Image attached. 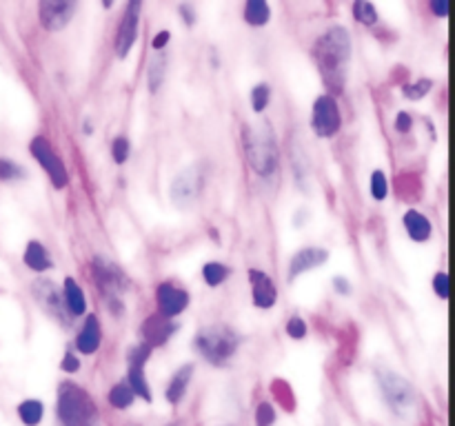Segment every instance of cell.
<instances>
[{"label":"cell","mask_w":455,"mask_h":426,"mask_svg":"<svg viewBox=\"0 0 455 426\" xmlns=\"http://www.w3.org/2000/svg\"><path fill=\"white\" fill-rule=\"evenodd\" d=\"M287 335L291 340H302L307 338V322L300 315H291L287 322Z\"/></svg>","instance_id":"obj_36"},{"label":"cell","mask_w":455,"mask_h":426,"mask_svg":"<svg viewBox=\"0 0 455 426\" xmlns=\"http://www.w3.org/2000/svg\"><path fill=\"white\" fill-rule=\"evenodd\" d=\"M178 325L172 322L169 318H162L160 313L158 315H151L145 320V325H142V338L145 342L153 348V346H162L172 335L176 333Z\"/></svg>","instance_id":"obj_17"},{"label":"cell","mask_w":455,"mask_h":426,"mask_svg":"<svg viewBox=\"0 0 455 426\" xmlns=\"http://www.w3.org/2000/svg\"><path fill=\"white\" fill-rule=\"evenodd\" d=\"M155 302H158V313L162 318L172 320L185 311L191 302V298L185 289L176 287V284H172V282H162L160 287L155 289Z\"/></svg>","instance_id":"obj_13"},{"label":"cell","mask_w":455,"mask_h":426,"mask_svg":"<svg viewBox=\"0 0 455 426\" xmlns=\"http://www.w3.org/2000/svg\"><path fill=\"white\" fill-rule=\"evenodd\" d=\"M91 276H94L96 287L102 293L107 306L111 308V313L120 315L122 313L120 295L129 289V278L125 276V271L118 264L107 260V257L96 255L94 260H91Z\"/></svg>","instance_id":"obj_6"},{"label":"cell","mask_w":455,"mask_h":426,"mask_svg":"<svg viewBox=\"0 0 455 426\" xmlns=\"http://www.w3.org/2000/svg\"><path fill=\"white\" fill-rule=\"evenodd\" d=\"M244 151L249 166L255 171V176L271 180L280 169V151L278 140L273 136L271 127H246L244 129Z\"/></svg>","instance_id":"obj_3"},{"label":"cell","mask_w":455,"mask_h":426,"mask_svg":"<svg viewBox=\"0 0 455 426\" xmlns=\"http://www.w3.org/2000/svg\"><path fill=\"white\" fill-rule=\"evenodd\" d=\"M193 369H196V367H193L191 362L189 364H182L172 376V380H169L164 397H167V402L172 404V406H178L182 402V397L187 395L189 382H191V376H193Z\"/></svg>","instance_id":"obj_18"},{"label":"cell","mask_w":455,"mask_h":426,"mask_svg":"<svg viewBox=\"0 0 455 426\" xmlns=\"http://www.w3.org/2000/svg\"><path fill=\"white\" fill-rule=\"evenodd\" d=\"M433 291L440 300H447L449 298V276H447V271H440V274H435L433 278Z\"/></svg>","instance_id":"obj_37"},{"label":"cell","mask_w":455,"mask_h":426,"mask_svg":"<svg viewBox=\"0 0 455 426\" xmlns=\"http://www.w3.org/2000/svg\"><path fill=\"white\" fill-rule=\"evenodd\" d=\"M378 382L384 395V402L388 404L396 416H407V411H411V406L415 404V391L413 386L398 376L393 371H380L378 373Z\"/></svg>","instance_id":"obj_7"},{"label":"cell","mask_w":455,"mask_h":426,"mask_svg":"<svg viewBox=\"0 0 455 426\" xmlns=\"http://www.w3.org/2000/svg\"><path fill=\"white\" fill-rule=\"evenodd\" d=\"M229 276H231V269L223 262H206L202 267V278L206 282V287H211V289L220 287Z\"/></svg>","instance_id":"obj_27"},{"label":"cell","mask_w":455,"mask_h":426,"mask_svg":"<svg viewBox=\"0 0 455 426\" xmlns=\"http://www.w3.org/2000/svg\"><path fill=\"white\" fill-rule=\"evenodd\" d=\"M62 302H64V308H67V313L71 318H80L85 311H87V298H85V291L80 284L76 282V278H64V284H62Z\"/></svg>","instance_id":"obj_19"},{"label":"cell","mask_w":455,"mask_h":426,"mask_svg":"<svg viewBox=\"0 0 455 426\" xmlns=\"http://www.w3.org/2000/svg\"><path fill=\"white\" fill-rule=\"evenodd\" d=\"M18 418L24 426H38L45 418V404L41 399H24L18 404Z\"/></svg>","instance_id":"obj_24"},{"label":"cell","mask_w":455,"mask_h":426,"mask_svg":"<svg viewBox=\"0 0 455 426\" xmlns=\"http://www.w3.org/2000/svg\"><path fill=\"white\" fill-rule=\"evenodd\" d=\"M433 89V80L431 78H422L413 85H405L402 87V96L407 100H422L424 96H428V92Z\"/></svg>","instance_id":"obj_33"},{"label":"cell","mask_w":455,"mask_h":426,"mask_svg":"<svg viewBox=\"0 0 455 426\" xmlns=\"http://www.w3.org/2000/svg\"><path fill=\"white\" fill-rule=\"evenodd\" d=\"M140 9L142 3H127L125 11H122V20L118 24V31H115V56L120 60H125L129 56V51L134 49L136 41H138V24H140Z\"/></svg>","instance_id":"obj_10"},{"label":"cell","mask_w":455,"mask_h":426,"mask_svg":"<svg viewBox=\"0 0 455 426\" xmlns=\"http://www.w3.org/2000/svg\"><path fill=\"white\" fill-rule=\"evenodd\" d=\"M169 41H172V34H169V31H160V34L151 41V47H153L155 51H162Z\"/></svg>","instance_id":"obj_42"},{"label":"cell","mask_w":455,"mask_h":426,"mask_svg":"<svg viewBox=\"0 0 455 426\" xmlns=\"http://www.w3.org/2000/svg\"><path fill=\"white\" fill-rule=\"evenodd\" d=\"M56 416L62 426H100V413L91 395L76 382L58 384Z\"/></svg>","instance_id":"obj_2"},{"label":"cell","mask_w":455,"mask_h":426,"mask_svg":"<svg viewBox=\"0 0 455 426\" xmlns=\"http://www.w3.org/2000/svg\"><path fill=\"white\" fill-rule=\"evenodd\" d=\"M244 22L251 24V27H265L271 18V7L265 3V0H249V3L244 5Z\"/></svg>","instance_id":"obj_23"},{"label":"cell","mask_w":455,"mask_h":426,"mask_svg":"<svg viewBox=\"0 0 455 426\" xmlns=\"http://www.w3.org/2000/svg\"><path fill=\"white\" fill-rule=\"evenodd\" d=\"M240 342L242 338L236 329H231L227 325H209V327H202L196 333L193 348H196L198 355L204 357L209 364L225 367L229 360L236 355V351L240 348Z\"/></svg>","instance_id":"obj_4"},{"label":"cell","mask_w":455,"mask_h":426,"mask_svg":"<svg viewBox=\"0 0 455 426\" xmlns=\"http://www.w3.org/2000/svg\"><path fill=\"white\" fill-rule=\"evenodd\" d=\"M206 178H209V171H206L204 162H193L174 176L172 185H169V200L176 209L187 211L200 202L206 187Z\"/></svg>","instance_id":"obj_5"},{"label":"cell","mask_w":455,"mask_h":426,"mask_svg":"<svg viewBox=\"0 0 455 426\" xmlns=\"http://www.w3.org/2000/svg\"><path fill=\"white\" fill-rule=\"evenodd\" d=\"M27 176L24 166L9 158H0V183H14V180H22Z\"/></svg>","instance_id":"obj_31"},{"label":"cell","mask_w":455,"mask_h":426,"mask_svg":"<svg viewBox=\"0 0 455 426\" xmlns=\"http://www.w3.org/2000/svg\"><path fill=\"white\" fill-rule=\"evenodd\" d=\"M102 344V329L96 313H89L83 322V329L76 335V351L80 355H94Z\"/></svg>","instance_id":"obj_16"},{"label":"cell","mask_w":455,"mask_h":426,"mask_svg":"<svg viewBox=\"0 0 455 426\" xmlns=\"http://www.w3.org/2000/svg\"><path fill=\"white\" fill-rule=\"evenodd\" d=\"M151 355V346L147 342H140V344H134L129 348L127 353V367H138V369H145L147 360Z\"/></svg>","instance_id":"obj_32"},{"label":"cell","mask_w":455,"mask_h":426,"mask_svg":"<svg viewBox=\"0 0 455 426\" xmlns=\"http://www.w3.org/2000/svg\"><path fill=\"white\" fill-rule=\"evenodd\" d=\"M278 420V413L269 402H260L255 409V426H273Z\"/></svg>","instance_id":"obj_35"},{"label":"cell","mask_w":455,"mask_h":426,"mask_svg":"<svg viewBox=\"0 0 455 426\" xmlns=\"http://www.w3.org/2000/svg\"><path fill=\"white\" fill-rule=\"evenodd\" d=\"M314 58L327 89L340 94L346 83V64L351 60V34L342 24L327 29L314 45Z\"/></svg>","instance_id":"obj_1"},{"label":"cell","mask_w":455,"mask_h":426,"mask_svg":"<svg viewBox=\"0 0 455 426\" xmlns=\"http://www.w3.org/2000/svg\"><path fill=\"white\" fill-rule=\"evenodd\" d=\"M31 295L34 300L41 304L49 315H54L60 325H67L69 327V313L67 308H64V302H62V293L58 291V287L51 280H36L31 284Z\"/></svg>","instance_id":"obj_11"},{"label":"cell","mask_w":455,"mask_h":426,"mask_svg":"<svg viewBox=\"0 0 455 426\" xmlns=\"http://www.w3.org/2000/svg\"><path fill=\"white\" fill-rule=\"evenodd\" d=\"M22 262L27 269L36 271V274H45V271L54 269V260H51L49 251L45 249V244L38 240L27 242V247H24V253H22Z\"/></svg>","instance_id":"obj_21"},{"label":"cell","mask_w":455,"mask_h":426,"mask_svg":"<svg viewBox=\"0 0 455 426\" xmlns=\"http://www.w3.org/2000/svg\"><path fill=\"white\" fill-rule=\"evenodd\" d=\"M431 11L438 18H447L449 16V3L447 0H431Z\"/></svg>","instance_id":"obj_40"},{"label":"cell","mask_w":455,"mask_h":426,"mask_svg":"<svg viewBox=\"0 0 455 426\" xmlns=\"http://www.w3.org/2000/svg\"><path fill=\"white\" fill-rule=\"evenodd\" d=\"M178 11H180V16L185 18V24H189V27H191L193 22H196V11H193V7H189V5H180Z\"/></svg>","instance_id":"obj_43"},{"label":"cell","mask_w":455,"mask_h":426,"mask_svg":"<svg viewBox=\"0 0 455 426\" xmlns=\"http://www.w3.org/2000/svg\"><path fill=\"white\" fill-rule=\"evenodd\" d=\"M333 287L340 295H351V291H354V289H351V282L346 278H342V276L333 278Z\"/></svg>","instance_id":"obj_41"},{"label":"cell","mask_w":455,"mask_h":426,"mask_svg":"<svg viewBox=\"0 0 455 426\" xmlns=\"http://www.w3.org/2000/svg\"><path fill=\"white\" fill-rule=\"evenodd\" d=\"M369 189H371V198L375 202H382L386 200L388 196V178L382 169H375L371 173V183H369Z\"/></svg>","instance_id":"obj_28"},{"label":"cell","mask_w":455,"mask_h":426,"mask_svg":"<svg viewBox=\"0 0 455 426\" xmlns=\"http://www.w3.org/2000/svg\"><path fill=\"white\" fill-rule=\"evenodd\" d=\"M167 67H169V58L164 51H158L155 56L149 60V92L158 94L160 87L167 78Z\"/></svg>","instance_id":"obj_22"},{"label":"cell","mask_w":455,"mask_h":426,"mask_svg":"<svg viewBox=\"0 0 455 426\" xmlns=\"http://www.w3.org/2000/svg\"><path fill=\"white\" fill-rule=\"evenodd\" d=\"M327 260H329V251L322 249V247H304L300 251H295V255L289 262V280L293 282L298 276L322 267Z\"/></svg>","instance_id":"obj_15"},{"label":"cell","mask_w":455,"mask_h":426,"mask_svg":"<svg viewBox=\"0 0 455 426\" xmlns=\"http://www.w3.org/2000/svg\"><path fill=\"white\" fill-rule=\"evenodd\" d=\"M129 386H132V391L136 397L145 399V402H151V389L147 384V378H145V369H138V367H129L127 371V380H125Z\"/></svg>","instance_id":"obj_25"},{"label":"cell","mask_w":455,"mask_h":426,"mask_svg":"<svg viewBox=\"0 0 455 426\" xmlns=\"http://www.w3.org/2000/svg\"><path fill=\"white\" fill-rule=\"evenodd\" d=\"M311 129L318 138H335L342 129V113L337 107V100L331 94H322L316 98L311 109Z\"/></svg>","instance_id":"obj_8"},{"label":"cell","mask_w":455,"mask_h":426,"mask_svg":"<svg viewBox=\"0 0 455 426\" xmlns=\"http://www.w3.org/2000/svg\"><path fill=\"white\" fill-rule=\"evenodd\" d=\"M249 282H251V298H253V304L258 308H271L278 300V289L273 280L265 274V271L260 269H249Z\"/></svg>","instance_id":"obj_14"},{"label":"cell","mask_w":455,"mask_h":426,"mask_svg":"<svg viewBox=\"0 0 455 426\" xmlns=\"http://www.w3.org/2000/svg\"><path fill=\"white\" fill-rule=\"evenodd\" d=\"M411 127H413L411 113L400 111V113L396 115V132H398V134H409V132H411Z\"/></svg>","instance_id":"obj_39"},{"label":"cell","mask_w":455,"mask_h":426,"mask_svg":"<svg viewBox=\"0 0 455 426\" xmlns=\"http://www.w3.org/2000/svg\"><path fill=\"white\" fill-rule=\"evenodd\" d=\"M60 369L64 373H78V371H80V357H76L71 351H67L62 357V362H60Z\"/></svg>","instance_id":"obj_38"},{"label":"cell","mask_w":455,"mask_h":426,"mask_svg":"<svg viewBox=\"0 0 455 426\" xmlns=\"http://www.w3.org/2000/svg\"><path fill=\"white\" fill-rule=\"evenodd\" d=\"M129 151H132V145H129V140L125 136L113 138V142H111V158H113L115 164H125L127 158H129Z\"/></svg>","instance_id":"obj_34"},{"label":"cell","mask_w":455,"mask_h":426,"mask_svg":"<svg viewBox=\"0 0 455 426\" xmlns=\"http://www.w3.org/2000/svg\"><path fill=\"white\" fill-rule=\"evenodd\" d=\"M109 404L113 409H118V411H127L129 406L134 404V391H132V386H129L127 382H118V384H113L111 386V391H109Z\"/></svg>","instance_id":"obj_26"},{"label":"cell","mask_w":455,"mask_h":426,"mask_svg":"<svg viewBox=\"0 0 455 426\" xmlns=\"http://www.w3.org/2000/svg\"><path fill=\"white\" fill-rule=\"evenodd\" d=\"M29 151L31 156L36 158V162L43 166V171L49 176L51 185L56 189H64L69 185V171L67 166H64L62 158L54 151L51 147V142L45 138V136H36L31 142H29Z\"/></svg>","instance_id":"obj_9"},{"label":"cell","mask_w":455,"mask_h":426,"mask_svg":"<svg viewBox=\"0 0 455 426\" xmlns=\"http://www.w3.org/2000/svg\"><path fill=\"white\" fill-rule=\"evenodd\" d=\"M402 225H405L407 234L413 242H426L433 234V227L431 220L418 209H409L405 215H402Z\"/></svg>","instance_id":"obj_20"},{"label":"cell","mask_w":455,"mask_h":426,"mask_svg":"<svg viewBox=\"0 0 455 426\" xmlns=\"http://www.w3.org/2000/svg\"><path fill=\"white\" fill-rule=\"evenodd\" d=\"M354 18L360 24L373 27V24L378 22V9L373 7V3H364V0H358V3H354Z\"/></svg>","instance_id":"obj_29"},{"label":"cell","mask_w":455,"mask_h":426,"mask_svg":"<svg viewBox=\"0 0 455 426\" xmlns=\"http://www.w3.org/2000/svg\"><path fill=\"white\" fill-rule=\"evenodd\" d=\"M76 9L78 5L74 0H45L38 5V16L47 31H60L71 22Z\"/></svg>","instance_id":"obj_12"},{"label":"cell","mask_w":455,"mask_h":426,"mask_svg":"<svg viewBox=\"0 0 455 426\" xmlns=\"http://www.w3.org/2000/svg\"><path fill=\"white\" fill-rule=\"evenodd\" d=\"M249 100H251V109H253L255 113H262V111L267 109V105H269V100H271V87H269L267 83L253 85Z\"/></svg>","instance_id":"obj_30"}]
</instances>
